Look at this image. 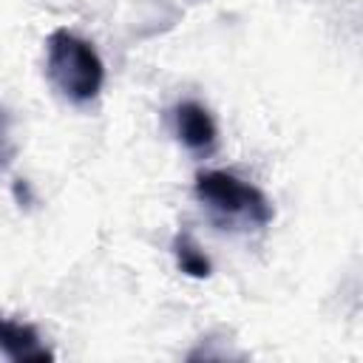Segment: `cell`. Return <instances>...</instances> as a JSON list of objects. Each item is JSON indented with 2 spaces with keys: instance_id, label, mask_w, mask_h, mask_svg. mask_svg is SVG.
I'll use <instances>...</instances> for the list:
<instances>
[{
  "instance_id": "cell-1",
  "label": "cell",
  "mask_w": 363,
  "mask_h": 363,
  "mask_svg": "<svg viewBox=\"0 0 363 363\" xmlns=\"http://www.w3.org/2000/svg\"><path fill=\"white\" fill-rule=\"evenodd\" d=\"M45 77L62 99L88 105L102 91L105 65L88 40L68 28H54L45 37Z\"/></svg>"
},
{
  "instance_id": "cell-2",
  "label": "cell",
  "mask_w": 363,
  "mask_h": 363,
  "mask_svg": "<svg viewBox=\"0 0 363 363\" xmlns=\"http://www.w3.org/2000/svg\"><path fill=\"white\" fill-rule=\"evenodd\" d=\"M196 199L210 210L218 224L230 227H267L275 216L269 199L250 182L227 170H201L193 182Z\"/></svg>"
},
{
  "instance_id": "cell-3",
  "label": "cell",
  "mask_w": 363,
  "mask_h": 363,
  "mask_svg": "<svg viewBox=\"0 0 363 363\" xmlns=\"http://www.w3.org/2000/svg\"><path fill=\"white\" fill-rule=\"evenodd\" d=\"M173 125H176V136L179 142L199 153V156H210L218 145V128L216 119L210 116V111L196 102V99H184L173 108Z\"/></svg>"
},
{
  "instance_id": "cell-4",
  "label": "cell",
  "mask_w": 363,
  "mask_h": 363,
  "mask_svg": "<svg viewBox=\"0 0 363 363\" xmlns=\"http://www.w3.org/2000/svg\"><path fill=\"white\" fill-rule=\"evenodd\" d=\"M0 352L14 363H45L54 360V352L43 343L40 332L31 323L0 315Z\"/></svg>"
},
{
  "instance_id": "cell-5",
  "label": "cell",
  "mask_w": 363,
  "mask_h": 363,
  "mask_svg": "<svg viewBox=\"0 0 363 363\" xmlns=\"http://www.w3.org/2000/svg\"><path fill=\"white\" fill-rule=\"evenodd\" d=\"M173 255H176L179 269L184 275H190V278H207L213 272L210 258L204 255V250L199 247V241L190 233H179L173 238Z\"/></svg>"
},
{
  "instance_id": "cell-6",
  "label": "cell",
  "mask_w": 363,
  "mask_h": 363,
  "mask_svg": "<svg viewBox=\"0 0 363 363\" xmlns=\"http://www.w3.org/2000/svg\"><path fill=\"white\" fill-rule=\"evenodd\" d=\"M14 156V142H11V116L9 111L0 105V170L11 162Z\"/></svg>"
}]
</instances>
